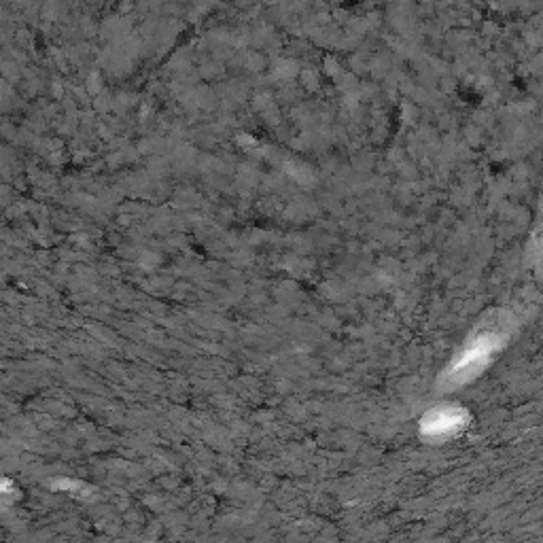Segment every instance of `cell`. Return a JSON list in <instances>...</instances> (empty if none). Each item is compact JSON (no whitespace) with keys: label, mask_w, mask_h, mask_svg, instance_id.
Segmentation results:
<instances>
[{"label":"cell","mask_w":543,"mask_h":543,"mask_svg":"<svg viewBox=\"0 0 543 543\" xmlns=\"http://www.w3.org/2000/svg\"><path fill=\"white\" fill-rule=\"evenodd\" d=\"M459 424H461L459 412L442 410V412L431 414V420H428L426 428H428V431H433V433L440 435V433H446L448 428H450V431H456V428H459Z\"/></svg>","instance_id":"6da1fadb"}]
</instances>
